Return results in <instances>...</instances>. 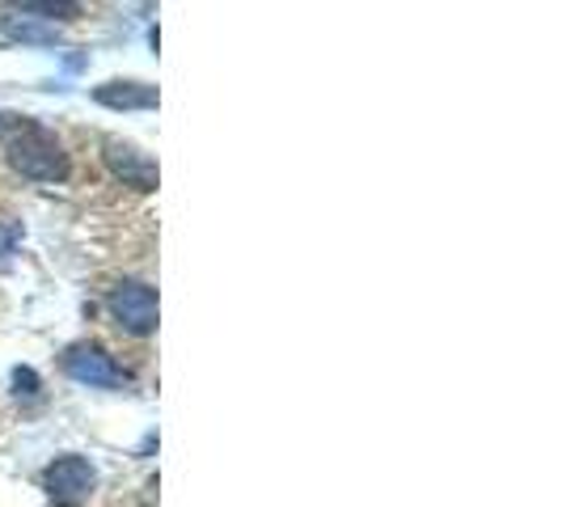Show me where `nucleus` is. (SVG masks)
I'll list each match as a JSON object with an SVG mask.
<instances>
[{
	"instance_id": "nucleus-7",
	"label": "nucleus",
	"mask_w": 562,
	"mask_h": 507,
	"mask_svg": "<svg viewBox=\"0 0 562 507\" xmlns=\"http://www.w3.org/2000/svg\"><path fill=\"white\" fill-rule=\"evenodd\" d=\"M0 26L9 38H22V43H34V47H56L59 43V30L47 26V22H34V18H0Z\"/></svg>"
},
{
	"instance_id": "nucleus-5",
	"label": "nucleus",
	"mask_w": 562,
	"mask_h": 507,
	"mask_svg": "<svg viewBox=\"0 0 562 507\" xmlns=\"http://www.w3.org/2000/svg\"><path fill=\"white\" fill-rule=\"evenodd\" d=\"M106 166L123 187H136V191H157V161L140 153L136 144L127 140H106Z\"/></svg>"
},
{
	"instance_id": "nucleus-9",
	"label": "nucleus",
	"mask_w": 562,
	"mask_h": 507,
	"mask_svg": "<svg viewBox=\"0 0 562 507\" xmlns=\"http://www.w3.org/2000/svg\"><path fill=\"white\" fill-rule=\"evenodd\" d=\"M13 385H18V394H26V397L38 394V376H34L30 368H18V372H13Z\"/></svg>"
},
{
	"instance_id": "nucleus-8",
	"label": "nucleus",
	"mask_w": 562,
	"mask_h": 507,
	"mask_svg": "<svg viewBox=\"0 0 562 507\" xmlns=\"http://www.w3.org/2000/svg\"><path fill=\"white\" fill-rule=\"evenodd\" d=\"M9 13H38V22H52V18L72 22L81 9H77V4H52V0H26V4H13Z\"/></svg>"
},
{
	"instance_id": "nucleus-3",
	"label": "nucleus",
	"mask_w": 562,
	"mask_h": 507,
	"mask_svg": "<svg viewBox=\"0 0 562 507\" xmlns=\"http://www.w3.org/2000/svg\"><path fill=\"white\" fill-rule=\"evenodd\" d=\"M114 322L127 330V335H153L157 330V292L140 280H123L119 288H111L106 296Z\"/></svg>"
},
{
	"instance_id": "nucleus-6",
	"label": "nucleus",
	"mask_w": 562,
	"mask_h": 507,
	"mask_svg": "<svg viewBox=\"0 0 562 507\" xmlns=\"http://www.w3.org/2000/svg\"><path fill=\"white\" fill-rule=\"evenodd\" d=\"M93 102L111 111H153L157 106V84L144 81H106L93 89Z\"/></svg>"
},
{
	"instance_id": "nucleus-2",
	"label": "nucleus",
	"mask_w": 562,
	"mask_h": 507,
	"mask_svg": "<svg viewBox=\"0 0 562 507\" xmlns=\"http://www.w3.org/2000/svg\"><path fill=\"white\" fill-rule=\"evenodd\" d=\"M43 486H47V495H52L56 507H81L85 499L93 495V486H98V470H93L85 457L68 452V457H56V461L47 465Z\"/></svg>"
},
{
	"instance_id": "nucleus-1",
	"label": "nucleus",
	"mask_w": 562,
	"mask_h": 507,
	"mask_svg": "<svg viewBox=\"0 0 562 507\" xmlns=\"http://www.w3.org/2000/svg\"><path fill=\"white\" fill-rule=\"evenodd\" d=\"M4 157L30 182H64L68 178V157L59 148L56 132H47L43 123H9L4 132Z\"/></svg>"
},
{
	"instance_id": "nucleus-4",
	"label": "nucleus",
	"mask_w": 562,
	"mask_h": 507,
	"mask_svg": "<svg viewBox=\"0 0 562 507\" xmlns=\"http://www.w3.org/2000/svg\"><path fill=\"white\" fill-rule=\"evenodd\" d=\"M64 372L77 381V385H89V390H119L123 385V372L111 356L98 347V342H77L64 351Z\"/></svg>"
}]
</instances>
